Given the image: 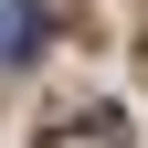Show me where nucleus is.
Here are the masks:
<instances>
[{
	"label": "nucleus",
	"mask_w": 148,
	"mask_h": 148,
	"mask_svg": "<svg viewBox=\"0 0 148 148\" xmlns=\"http://www.w3.org/2000/svg\"><path fill=\"white\" fill-rule=\"evenodd\" d=\"M32 148H127V116H116V106H85V116H64L53 138H32Z\"/></svg>",
	"instance_id": "1"
},
{
	"label": "nucleus",
	"mask_w": 148,
	"mask_h": 148,
	"mask_svg": "<svg viewBox=\"0 0 148 148\" xmlns=\"http://www.w3.org/2000/svg\"><path fill=\"white\" fill-rule=\"evenodd\" d=\"M42 53V0H0V64H32Z\"/></svg>",
	"instance_id": "2"
}]
</instances>
